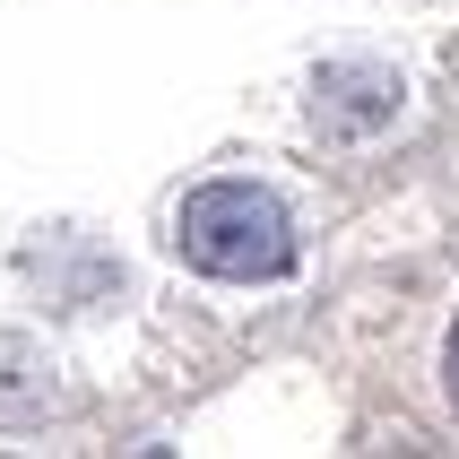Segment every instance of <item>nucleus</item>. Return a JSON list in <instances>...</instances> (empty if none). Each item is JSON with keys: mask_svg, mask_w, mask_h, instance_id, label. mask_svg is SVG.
Masks as SVG:
<instances>
[{"mask_svg": "<svg viewBox=\"0 0 459 459\" xmlns=\"http://www.w3.org/2000/svg\"><path fill=\"white\" fill-rule=\"evenodd\" d=\"M174 252L217 286H278L295 269V208L252 174H217L182 191L174 208Z\"/></svg>", "mask_w": 459, "mask_h": 459, "instance_id": "nucleus-1", "label": "nucleus"}, {"mask_svg": "<svg viewBox=\"0 0 459 459\" xmlns=\"http://www.w3.org/2000/svg\"><path fill=\"white\" fill-rule=\"evenodd\" d=\"M442 390H451V408H459V321H451V338H442Z\"/></svg>", "mask_w": 459, "mask_h": 459, "instance_id": "nucleus-2", "label": "nucleus"}]
</instances>
